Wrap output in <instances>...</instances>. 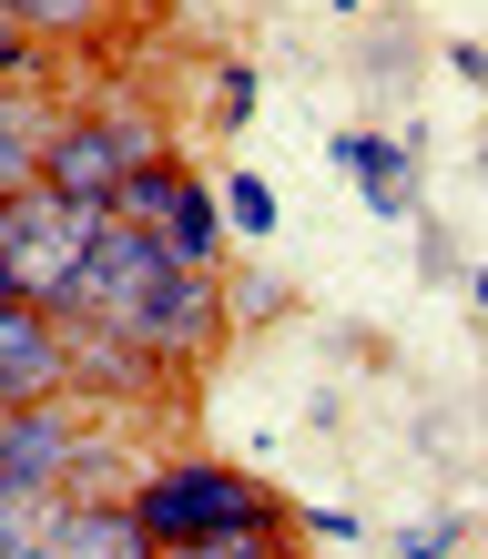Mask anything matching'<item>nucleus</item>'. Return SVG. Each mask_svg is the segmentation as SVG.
<instances>
[{"label": "nucleus", "instance_id": "9d476101", "mask_svg": "<svg viewBox=\"0 0 488 559\" xmlns=\"http://www.w3.org/2000/svg\"><path fill=\"white\" fill-rule=\"evenodd\" d=\"M214 92H224V103H214V112H224V122H245V112H254V92H265V82H254V72H245V61H235V72H224Z\"/></svg>", "mask_w": 488, "mask_h": 559}, {"label": "nucleus", "instance_id": "20e7f679", "mask_svg": "<svg viewBox=\"0 0 488 559\" xmlns=\"http://www.w3.org/2000/svg\"><path fill=\"white\" fill-rule=\"evenodd\" d=\"M41 519L61 559H153V530L133 519V499H41Z\"/></svg>", "mask_w": 488, "mask_h": 559}, {"label": "nucleus", "instance_id": "0eeeda50", "mask_svg": "<svg viewBox=\"0 0 488 559\" xmlns=\"http://www.w3.org/2000/svg\"><path fill=\"white\" fill-rule=\"evenodd\" d=\"M214 245H224V224L204 204V183H183V204H174V254L183 265H214Z\"/></svg>", "mask_w": 488, "mask_h": 559}, {"label": "nucleus", "instance_id": "7ed1b4c3", "mask_svg": "<svg viewBox=\"0 0 488 559\" xmlns=\"http://www.w3.org/2000/svg\"><path fill=\"white\" fill-rule=\"evenodd\" d=\"M72 468H82V417L61 407V397L0 407V488H21V499H61Z\"/></svg>", "mask_w": 488, "mask_h": 559}, {"label": "nucleus", "instance_id": "f03ea898", "mask_svg": "<svg viewBox=\"0 0 488 559\" xmlns=\"http://www.w3.org/2000/svg\"><path fill=\"white\" fill-rule=\"evenodd\" d=\"M133 163H153L143 122H61L51 153H41V183L61 193V204H82V214H112V193H122Z\"/></svg>", "mask_w": 488, "mask_h": 559}, {"label": "nucleus", "instance_id": "2eb2a0df", "mask_svg": "<svg viewBox=\"0 0 488 559\" xmlns=\"http://www.w3.org/2000/svg\"><path fill=\"white\" fill-rule=\"evenodd\" d=\"M468 295H478V316H488V275H478V285H468Z\"/></svg>", "mask_w": 488, "mask_h": 559}, {"label": "nucleus", "instance_id": "6e6552de", "mask_svg": "<svg viewBox=\"0 0 488 559\" xmlns=\"http://www.w3.org/2000/svg\"><path fill=\"white\" fill-rule=\"evenodd\" d=\"M153 559H285L275 530H235V539H193V549H153Z\"/></svg>", "mask_w": 488, "mask_h": 559}, {"label": "nucleus", "instance_id": "f8f14e48", "mask_svg": "<svg viewBox=\"0 0 488 559\" xmlns=\"http://www.w3.org/2000/svg\"><path fill=\"white\" fill-rule=\"evenodd\" d=\"M0 559H61V549H51V519H31V530H11V539H0Z\"/></svg>", "mask_w": 488, "mask_h": 559}, {"label": "nucleus", "instance_id": "39448f33", "mask_svg": "<svg viewBox=\"0 0 488 559\" xmlns=\"http://www.w3.org/2000/svg\"><path fill=\"white\" fill-rule=\"evenodd\" d=\"M336 163L367 183L377 214H407V183H397V174H407V143H386V133H336Z\"/></svg>", "mask_w": 488, "mask_h": 559}, {"label": "nucleus", "instance_id": "4468645a", "mask_svg": "<svg viewBox=\"0 0 488 559\" xmlns=\"http://www.w3.org/2000/svg\"><path fill=\"white\" fill-rule=\"evenodd\" d=\"M459 72H468V82L488 92V51H478V41H459Z\"/></svg>", "mask_w": 488, "mask_h": 559}, {"label": "nucleus", "instance_id": "423d86ee", "mask_svg": "<svg viewBox=\"0 0 488 559\" xmlns=\"http://www.w3.org/2000/svg\"><path fill=\"white\" fill-rule=\"evenodd\" d=\"M183 183H193V174H174V163L153 153V163H133V174H122L112 214H122V224H153V235H174V204H183Z\"/></svg>", "mask_w": 488, "mask_h": 559}, {"label": "nucleus", "instance_id": "ddd939ff", "mask_svg": "<svg viewBox=\"0 0 488 559\" xmlns=\"http://www.w3.org/2000/svg\"><path fill=\"white\" fill-rule=\"evenodd\" d=\"M31 519H41V499H21V488H0V539H11V530H31Z\"/></svg>", "mask_w": 488, "mask_h": 559}, {"label": "nucleus", "instance_id": "f257e3e1", "mask_svg": "<svg viewBox=\"0 0 488 559\" xmlns=\"http://www.w3.org/2000/svg\"><path fill=\"white\" fill-rule=\"evenodd\" d=\"M133 519L153 530V549H193V539H235V530H275V499L214 457H174V468H143L133 488Z\"/></svg>", "mask_w": 488, "mask_h": 559}, {"label": "nucleus", "instance_id": "9b49d317", "mask_svg": "<svg viewBox=\"0 0 488 559\" xmlns=\"http://www.w3.org/2000/svg\"><path fill=\"white\" fill-rule=\"evenodd\" d=\"M397 549H407V559H448V549H459V519H428V530H407Z\"/></svg>", "mask_w": 488, "mask_h": 559}, {"label": "nucleus", "instance_id": "1a4fd4ad", "mask_svg": "<svg viewBox=\"0 0 488 559\" xmlns=\"http://www.w3.org/2000/svg\"><path fill=\"white\" fill-rule=\"evenodd\" d=\"M224 214H235L245 235H275V193L254 183V174H235V183H224Z\"/></svg>", "mask_w": 488, "mask_h": 559}]
</instances>
